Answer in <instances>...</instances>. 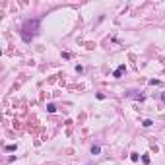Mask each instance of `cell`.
<instances>
[{
    "label": "cell",
    "instance_id": "1",
    "mask_svg": "<svg viewBox=\"0 0 165 165\" xmlns=\"http://www.w3.org/2000/svg\"><path fill=\"white\" fill-rule=\"evenodd\" d=\"M39 25H41V20H25L22 25V39L25 43H31V39L39 33Z\"/></svg>",
    "mask_w": 165,
    "mask_h": 165
},
{
    "label": "cell",
    "instance_id": "2",
    "mask_svg": "<svg viewBox=\"0 0 165 165\" xmlns=\"http://www.w3.org/2000/svg\"><path fill=\"white\" fill-rule=\"evenodd\" d=\"M124 72H126V68H124V64H120V66L117 68L115 72H113V76H115V78H120V76L124 74Z\"/></svg>",
    "mask_w": 165,
    "mask_h": 165
},
{
    "label": "cell",
    "instance_id": "3",
    "mask_svg": "<svg viewBox=\"0 0 165 165\" xmlns=\"http://www.w3.org/2000/svg\"><path fill=\"white\" fill-rule=\"evenodd\" d=\"M99 151H101V146H91V153L93 155H97Z\"/></svg>",
    "mask_w": 165,
    "mask_h": 165
},
{
    "label": "cell",
    "instance_id": "4",
    "mask_svg": "<svg viewBox=\"0 0 165 165\" xmlns=\"http://www.w3.org/2000/svg\"><path fill=\"white\" fill-rule=\"evenodd\" d=\"M151 124H153V122H151L150 119H146V120H144V122H142V126H144V128H150Z\"/></svg>",
    "mask_w": 165,
    "mask_h": 165
},
{
    "label": "cell",
    "instance_id": "5",
    "mask_svg": "<svg viewBox=\"0 0 165 165\" xmlns=\"http://www.w3.org/2000/svg\"><path fill=\"white\" fill-rule=\"evenodd\" d=\"M4 150H6V151H16V144H8Z\"/></svg>",
    "mask_w": 165,
    "mask_h": 165
},
{
    "label": "cell",
    "instance_id": "6",
    "mask_svg": "<svg viewBox=\"0 0 165 165\" xmlns=\"http://www.w3.org/2000/svg\"><path fill=\"white\" fill-rule=\"evenodd\" d=\"M47 111H49V113H54V111H56V107H54L53 103H49V105H47Z\"/></svg>",
    "mask_w": 165,
    "mask_h": 165
},
{
    "label": "cell",
    "instance_id": "7",
    "mask_svg": "<svg viewBox=\"0 0 165 165\" xmlns=\"http://www.w3.org/2000/svg\"><path fill=\"white\" fill-rule=\"evenodd\" d=\"M142 161H144L146 165H150V155H142Z\"/></svg>",
    "mask_w": 165,
    "mask_h": 165
},
{
    "label": "cell",
    "instance_id": "8",
    "mask_svg": "<svg viewBox=\"0 0 165 165\" xmlns=\"http://www.w3.org/2000/svg\"><path fill=\"white\" fill-rule=\"evenodd\" d=\"M138 157H140L138 153H130V159H132V161H138Z\"/></svg>",
    "mask_w": 165,
    "mask_h": 165
},
{
    "label": "cell",
    "instance_id": "9",
    "mask_svg": "<svg viewBox=\"0 0 165 165\" xmlns=\"http://www.w3.org/2000/svg\"><path fill=\"white\" fill-rule=\"evenodd\" d=\"M161 99H163V101H165V93H163V95H161Z\"/></svg>",
    "mask_w": 165,
    "mask_h": 165
}]
</instances>
